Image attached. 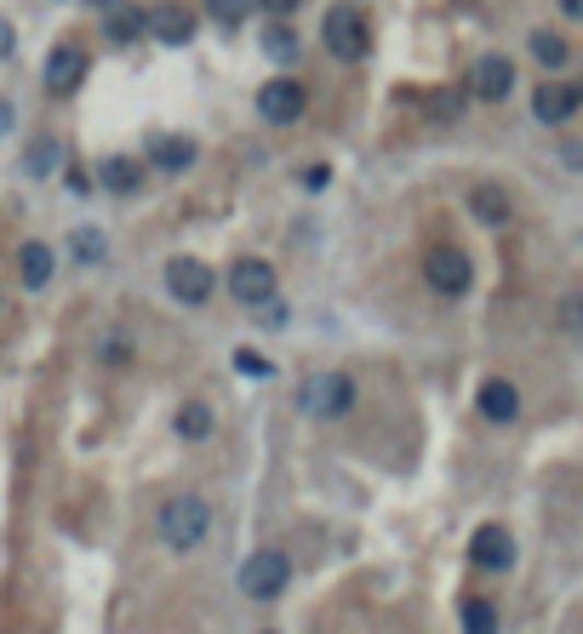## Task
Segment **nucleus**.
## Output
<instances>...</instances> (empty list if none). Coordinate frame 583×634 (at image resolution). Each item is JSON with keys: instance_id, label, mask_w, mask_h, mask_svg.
<instances>
[{"instance_id": "obj_1", "label": "nucleus", "mask_w": 583, "mask_h": 634, "mask_svg": "<svg viewBox=\"0 0 583 634\" xmlns=\"http://www.w3.org/2000/svg\"><path fill=\"white\" fill-rule=\"evenodd\" d=\"M155 531H161V543H166L172 554H189V549L207 543V531H212V503L195 497V492H177V497L161 503Z\"/></svg>"}, {"instance_id": "obj_2", "label": "nucleus", "mask_w": 583, "mask_h": 634, "mask_svg": "<svg viewBox=\"0 0 583 634\" xmlns=\"http://www.w3.org/2000/svg\"><path fill=\"white\" fill-rule=\"evenodd\" d=\"M320 40H326V52H333L338 63H361L372 52V23L354 12V7H338V12H326Z\"/></svg>"}, {"instance_id": "obj_3", "label": "nucleus", "mask_w": 583, "mask_h": 634, "mask_svg": "<svg viewBox=\"0 0 583 634\" xmlns=\"http://www.w3.org/2000/svg\"><path fill=\"white\" fill-rule=\"evenodd\" d=\"M287 583H292V561L281 549H258L241 561V595L246 600H281Z\"/></svg>"}, {"instance_id": "obj_4", "label": "nucleus", "mask_w": 583, "mask_h": 634, "mask_svg": "<svg viewBox=\"0 0 583 634\" xmlns=\"http://www.w3.org/2000/svg\"><path fill=\"white\" fill-rule=\"evenodd\" d=\"M423 281L435 286L441 297H464L475 286V263L464 258L458 246H429L423 251Z\"/></svg>"}, {"instance_id": "obj_5", "label": "nucleus", "mask_w": 583, "mask_h": 634, "mask_svg": "<svg viewBox=\"0 0 583 634\" xmlns=\"http://www.w3.org/2000/svg\"><path fill=\"white\" fill-rule=\"evenodd\" d=\"M275 263L269 258H235L230 263V297L246 303V309H264V303H275Z\"/></svg>"}, {"instance_id": "obj_6", "label": "nucleus", "mask_w": 583, "mask_h": 634, "mask_svg": "<svg viewBox=\"0 0 583 634\" xmlns=\"http://www.w3.org/2000/svg\"><path fill=\"white\" fill-rule=\"evenodd\" d=\"M303 406H310L315 418H343L349 406H354V377H343V372L310 377V389H303Z\"/></svg>"}, {"instance_id": "obj_7", "label": "nucleus", "mask_w": 583, "mask_h": 634, "mask_svg": "<svg viewBox=\"0 0 583 634\" xmlns=\"http://www.w3.org/2000/svg\"><path fill=\"white\" fill-rule=\"evenodd\" d=\"M212 269L207 263H200V258H172L166 263V292L177 297V303H189V309H195V303H207L212 297Z\"/></svg>"}, {"instance_id": "obj_8", "label": "nucleus", "mask_w": 583, "mask_h": 634, "mask_svg": "<svg viewBox=\"0 0 583 634\" xmlns=\"http://www.w3.org/2000/svg\"><path fill=\"white\" fill-rule=\"evenodd\" d=\"M469 92L480 97V104H503V97L515 92V63L503 58V52H487L469 69Z\"/></svg>"}, {"instance_id": "obj_9", "label": "nucleus", "mask_w": 583, "mask_h": 634, "mask_svg": "<svg viewBox=\"0 0 583 634\" xmlns=\"http://www.w3.org/2000/svg\"><path fill=\"white\" fill-rule=\"evenodd\" d=\"M303 104H310V97H303V86L298 81H269L264 92H258V120H269V126H292V120H303Z\"/></svg>"}, {"instance_id": "obj_10", "label": "nucleus", "mask_w": 583, "mask_h": 634, "mask_svg": "<svg viewBox=\"0 0 583 634\" xmlns=\"http://www.w3.org/2000/svg\"><path fill=\"white\" fill-rule=\"evenodd\" d=\"M86 81V46L81 40H58L46 52V92H74Z\"/></svg>"}, {"instance_id": "obj_11", "label": "nucleus", "mask_w": 583, "mask_h": 634, "mask_svg": "<svg viewBox=\"0 0 583 634\" xmlns=\"http://www.w3.org/2000/svg\"><path fill=\"white\" fill-rule=\"evenodd\" d=\"M469 561L480 572H510L515 566V538H510V526H480L475 538H469Z\"/></svg>"}, {"instance_id": "obj_12", "label": "nucleus", "mask_w": 583, "mask_h": 634, "mask_svg": "<svg viewBox=\"0 0 583 634\" xmlns=\"http://www.w3.org/2000/svg\"><path fill=\"white\" fill-rule=\"evenodd\" d=\"M480 418L487 423H515L521 418V389L510 377H487V384H480Z\"/></svg>"}, {"instance_id": "obj_13", "label": "nucleus", "mask_w": 583, "mask_h": 634, "mask_svg": "<svg viewBox=\"0 0 583 634\" xmlns=\"http://www.w3.org/2000/svg\"><path fill=\"white\" fill-rule=\"evenodd\" d=\"M149 30H155V40H166V46H184L195 35V12L184 7V0H161V7L149 12Z\"/></svg>"}, {"instance_id": "obj_14", "label": "nucleus", "mask_w": 583, "mask_h": 634, "mask_svg": "<svg viewBox=\"0 0 583 634\" xmlns=\"http://www.w3.org/2000/svg\"><path fill=\"white\" fill-rule=\"evenodd\" d=\"M532 115H538L544 126L572 120V115H578V92H572V86H561V81H544L538 92H532Z\"/></svg>"}, {"instance_id": "obj_15", "label": "nucleus", "mask_w": 583, "mask_h": 634, "mask_svg": "<svg viewBox=\"0 0 583 634\" xmlns=\"http://www.w3.org/2000/svg\"><path fill=\"white\" fill-rule=\"evenodd\" d=\"M18 281L30 286V292L53 286V246H40V240L23 246V251H18Z\"/></svg>"}, {"instance_id": "obj_16", "label": "nucleus", "mask_w": 583, "mask_h": 634, "mask_svg": "<svg viewBox=\"0 0 583 634\" xmlns=\"http://www.w3.org/2000/svg\"><path fill=\"white\" fill-rule=\"evenodd\" d=\"M469 212H475L480 223H492V230H498V223H510V218H515L510 195H503L498 184H475V189H469Z\"/></svg>"}, {"instance_id": "obj_17", "label": "nucleus", "mask_w": 583, "mask_h": 634, "mask_svg": "<svg viewBox=\"0 0 583 634\" xmlns=\"http://www.w3.org/2000/svg\"><path fill=\"white\" fill-rule=\"evenodd\" d=\"M149 166L155 172H189L195 166V143L189 138H155L149 143Z\"/></svg>"}, {"instance_id": "obj_18", "label": "nucleus", "mask_w": 583, "mask_h": 634, "mask_svg": "<svg viewBox=\"0 0 583 634\" xmlns=\"http://www.w3.org/2000/svg\"><path fill=\"white\" fill-rule=\"evenodd\" d=\"M458 623H464V634H498V606L492 600H464Z\"/></svg>"}, {"instance_id": "obj_19", "label": "nucleus", "mask_w": 583, "mask_h": 634, "mask_svg": "<svg viewBox=\"0 0 583 634\" xmlns=\"http://www.w3.org/2000/svg\"><path fill=\"white\" fill-rule=\"evenodd\" d=\"M143 30H149V17H143L138 7H109V40L126 46V40H138Z\"/></svg>"}, {"instance_id": "obj_20", "label": "nucleus", "mask_w": 583, "mask_h": 634, "mask_svg": "<svg viewBox=\"0 0 583 634\" xmlns=\"http://www.w3.org/2000/svg\"><path fill=\"white\" fill-rule=\"evenodd\" d=\"M177 435H184V441H207L212 435V406L189 400L184 412H177Z\"/></svg>"}, {"instance_id": "obj_21", "label": "nucleus", "mask_w": 583, "mask_h": 634, "mask_svg": "<svg viewBox=\"0 0 583 634\" xmlns=\"http://www.w3.org/2000/svg\"><path fill=\"white\" fill-rule=\"evenodd\" d=\"M252 7H258V0H207V12H212L218 30H241V23L252 17Z\"/></svg>"}, {"instance_id": "obj_22", "label": "nucleus", "mask_w": 583, "mask_h": 634, "mask_svg": "<svg viewBox=\"0 0 583 634\" xmlns=\"http://www.w3.org/2000/svg\"><path fill=\"white\" fill-rule=\"evenodd\" d=\"M532 58H538L544 69H561L572 52H567V40L561 35H549V30H538V35H532Z\"/></svg>"}, {"instance_id": "obj_23", "label": "nucleus", "mask_w": 583, "mask_h": 634, "mask_svg": "<svg viewBox=\"0 0 583 634\" xmlns=\"http://www.w3.org/2000/svg\"><path fill=\"white\" fill-rule=\"evenodd\" d=\"M58 161H63V149H58L53 138H35V143H30V155H23V166H30L35 177H46V172H53Z\"/></svg>"}, {"instance_id": "obj_24", "label": "nucleus", "mask_w": 583, "mask_h": 634, "mask_svg": "<svg viewBox=\"0 0 583 634\" xmlns=\"http://www.w3.org/2000/svg\"><path fill=\"white\" fill-rule=\"evenodd\" d=\"M97 177H104V189H115V195H132L138 189V166L132 161H104V172H97Z\"/></svg>"}, {"instance_id": "obj_25", "label": "nucleus", "mask_w": 583, "mask_h": 634, "mask_svg": "<svg viewBox=\"0 0 583 634\" xmlns=\"http://www.w3.org/2000/svg\"><path fill=\"white\" fill-rule=\"evenodd\" d=\"M74 258H81V263H104V235H97V230H74Z\"/></svg>"}, {"instance_id": "obj_26", "label": "nucleus", "mask_w": 583, "mask_h": 634, "mask_svg": "<svg viewBox=\"0 0 583 634\" xmlns=\"http://www.w3.org/2000/svg\"><path fill=\"white\" fill-rule=\"evenodd\" d=\"M423 104H429V109H435L441 120H458V109H464V97H458V92H429V97H423Z\"/></svg>"}, {"instance_id": "obj_27", "label": "nucleus", "mask_w": 583, "mask_h": 634, "mask_svg": "<svg viewBox=\"0 0 583 634\" xmlns=\"http://www.w3.org/2000/svg\"><path fill=\"white\" fill-rule=\"evenodd\" d=\"M555 315H561V326H567V332H583V292L561 297V309H555Z\"/></svg>"}, {"instance_id": "obj_28", "label": "nucleus", "mask_w": 583, "mask_h": 634, "mask_svg": "<svg viewBox=\"0 0 583 634\" xmlns=\"http://www.w3.org/2000/svg\"><path fill=\"white\" fill-rule=\"evenodd\" d=\"M303 7V0H258V12H269V17H292Z\"/></svg>"}, {"instance_id": "obj_29", "label": "nucleus", "mask_w": 583, "mask_h": 634, "mask_svg": "<svg viewBox=\"0 0 583 634\" xmlns=\"http://www.w3.org/2000/svg\"><path fill=\"white\" fill-rule=\"evenodd\" d=\"M235 366H241V372H252V377H269V366L258 361V354H246V349L235 354Z\"/></svg>"}, {"instance_id": "obj_30", "label": "nucleus", "mask_w": 583, "mask_h": 634, "mask_svg": "<svg viewBox=\"0 0 583 634\" xmlns=\"http://www.w3.org/2000/svg\"><path fill=\"white\" fill-rule=\"evenodd\" d=\"M269 52H275V58H292L298 40H292V35H269Z\"/></svg>"}, {"instance_id": "obj_31", "label": "nucleus", "mask_w": 583, "mask_h": 634, "mask_svg": "<svg viewBox=\"0 0 583 634\" xmlns=\"http://www.w3.org/2000/svg\"><path fill=\"white\" fill-rule=\"evenodd\" d=\"M561 12L567 17H583V0H561Z\"/></svg>"}, {"instance_id": "obj_32", "label": "nucleus", "mask_w": 583, "mask_h": 634, "mask_svg": "<svg viewBox=\"0 0 583 634\" xmlns=\"http://www.w3.org/2000/svg\"><path fill=\"white\" fill-rule=\"evenodd\" d=\"M0 52H12V30H7V23H0Z\"/></svg>"}, {"instance_id": "obj_33", "label": "nucleus", "mask_w": 583, "mask_h": 634, "mask_svg": "<svg viewBox=\"0 0 583 634\" xmlns=\"http://www.w3.org/2000/svg\"><path fill=\"white\" fill-rule=\"evenodd\" d=\"M7 126H12V104H0V132H7Z\"/></svg>"}, {"instance_id": "obj_34", "label": "nucleus", "mask_w": 583, "mask_h": 634, "mask_svg": "<svg viewBox=\"0 0 583 634\" xmlns=\"http://www.w3.org/2000/svg\"><path fill=\"white\" fill-rule=\"evenodd\" d=\"M92 7H115V0H92Z\"/></svg>"}]
</instances>
